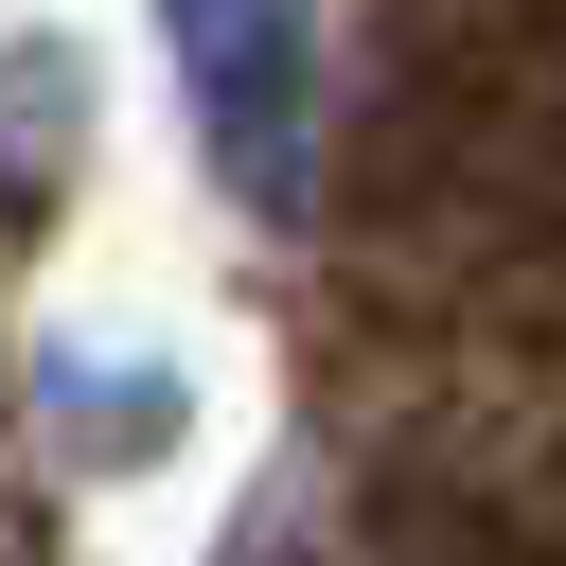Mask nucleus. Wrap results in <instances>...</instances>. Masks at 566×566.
<instances>
[{
	"label": "nucleus",
	"instance_id": "nucleus-3",
	"mask_svg": "<svg viewBox=\"0 0 566 566\" xmlns=\"http://www.w3.org/2000/svg\"><path fill=\"white\" fill-rule=\"evenodd\" d=\"M88 35H0V177H53L88 142Z\"/></svg>",
	"mask_w": 566,
	"mask_h": 566
},
{
	"label": "nucleus",
	"instance_id": "nucleus-1",
	"mask_svg": "<svg viewBox=\"0 0 566 566\" xmlns=\"http://www.w3.org/2000/svg\"><path fill=\"white\" fill-rule=\"evenodd\" d=\"M159 53H177V106H195L212 177L248 212H283L301 142H318V0H159Z\"/></svg>",
	"mask_w": 566,
	"mask_h": 566
},
{
	"label": "nucleus",
	"instance_id": "nucleus-2",
	"mask_svg": "<svg viewBox=\"0 0 566 566\" xmlns=\"http://www.w3.org/2000/svg\"><path fill=\"white\" fill-rule=\"evenodd\" d=\"M35 389L71 407V460H106V478L177 442V371H124V354H35Z\"/></svg>",
	"mask_w": 566,
	"mask_h": 566
}]
</instances>
